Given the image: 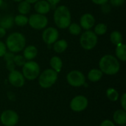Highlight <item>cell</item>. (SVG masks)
<instances>
[{"mask_svg": "<svg viewBox=\"0 0 126 126\" xmlns=\"http://www.w3.org/2000/svg\"><path fill=\"white\" fill-rule=\"evenodd\" d=\"M14 54L13 52H6V53L4 55V59L6 61V67L7 69L11 72L15 70V63L13 62V58H14Z\"/></svg>", "mask_w": 126, "mask_h": 126, "instance_id": "cell-17", "label": "cell"}, {"mask_svg": "<svg viewBox=\"0 0 126 126\" xmlns=\"http://www.w3.org/2000/svg\"><path fill=\"white\" fill-rule=\"evenodd\" d=\"M106 4H104L102 5V10L105 13H109L111 11V7L109 5Z\"/></svg>", "mask_w": 126, "mask_h": 126, "instance_id": "cell-34", "label": "cell"}, {"mask_svg": "<svg viewBox=\"0 0 126 126\" xmlns=\"http://www.w3.org/2000/svg\"><path fill=\"white\" fill-rule=\"evenodd\" d=\"M14 24V18L11 15H6L0 19V27L4 29H10Z\"/></svg>", "mask_w": 126, "mask_h": 126, "instance_id": "cell-18", "label": "cell"}, {"mask_svg": "<svg viewBox=\"0 0 126 126\" xmlns=\"http://www.w3.org/2000/svg\"><path fill=\"white\" fill-rule=\"evenodd\" d=\"M22 72L24 78L29 80H33L36 79L40 74L39 65L35 61H29L24 64Z\"/></svg>", "mask_w": 126, "mask_h": 126, "instance_id": "cell-5", "label": "cell"}, {"mask_svg": "<svg viewBox=\"0 0 126 126\" xmlns=\"http://www.w3.org/2000/svg\"><path fill=\"white\" fill-rule=\"evenodd\" d=\"M38 55V49L35 46L30 45L25 48L24 50L23 56L27 61H31L34 59Z\"/></svg>", "mask_w": 126, "mask_h": 126, "instance_id": "cell-15", "label": "cell"}, {"mask_svg": "<svg viewBox=\"0 0 126 126\" xmlns=\"http://www.w3.org/2000/svg\"><path fill=\"white\" fill-rule=\"evenodd\" d=\"M113 119L118 125H125L126 123V112L125 110H117L113 115Z\"/></svg>", "mask_w": 126, "mask_h": 126, "instance_id": "cell-16", "label": "cell"}, {"mask_svg": "<svg viewBox=\"0 0 126 126\" xmlns=\"http://www.w3.org/2000/svg\"><path fill=\"white\" fill-rule=\"evenodd\" d=\"M58 31L54 27H48L45 29L42 33L43 41L49 46L54 44L58 38Z\"/></svg>", "mask_w": 126, "mask_h": 126, "instance_id": "cell-11", "label": "cell"}, {"mask_svg": "<svg viewBox=\"0 0 126 126\" xmlns=\"http://www.w3.org/2000/svg\"><path fill=\"white\" fill-rule=\"evenodd\" d=\"M8 80L11 85L18 88L23 86L24 84V77L17 70H13L10 72L8 75Z\"/></svg>", "mask_w": 126, "mask_h": 126, "instance_id": "cell-12", "label": "cell"}, {"mask_svg": "<svg viewBox=\"0 0 126 126\" xmlns=\"http://www.w3.org/2000/svg\"><path fill=\"white\" fill-rule=\"evenodd\" d=\"M0 19H1V18H0Z\"/></svg>", "mask_w": 126, "mask_h": 126, "instance_id": "cell-42", "label": "cell"}, {"mask_svg": "<svg viewBox=\"0 0 126 126\" xmlns=\"http://www.w3.org/2000/svg\"><path fill=\"white\" fill-rule=\"evenodd\" d=\"M106 95H107V97L111 101H117L119 98V94H118L117 91L113 88H110V89H107Z\"/></svg>", "mask_w": 126, "mask_h": 126, "instance_id": "cell-26", "label": "cell"}, {"mask_svg": "<svg viewBox=\"0 0 126 126\" xmlns=\"http://www.w3.org/2000/svg\"><path fill=\"white\" fill-rule=\"evenodd\" d=\"M26 1H27L28 3H30V4H33V3H35V2H37L38 0H25Z\"/></svg>", "mask_w": 126, "mask_h": 126, "instance_id": "cell-38", "label": "cell"}, {"mask_svg": "<svg viewBox=\"0 0 126 126\" xmlns=\"http://www.w3.org/2000/svg\"><path fill=\"white\" fill-rule=\"evenodd\" d=\"M34 8L37 13L44 15L49 12L51 9V5L46 0H38L37 2L35 3Z\"/></svg>", "mask_w": 126, "mask_h": 126, "instance_id": "cell-14", "label": "cell"}, {"mask_svg": "<svg viewBox=\"0 0 126 126\" xmlns=\"http://www.w3.org/2000/svg\"><path fill=\"white\" fill-rule=\"evenodd\" d=\"M54 21L60 29H66L71 24V13L65 5L58 7L54 12Z\"/></svg>", "mask_w": 126, "mask_h": 126, "instance_id": "cell-2", "label": "cell"}, {"mask_svg": "<svg viewBox=\"0 0 126 126\" xmlns=\"http://www.w3.org/2000/svg\"><path fill=\"white\" fill-rule=\"evenodd\" d=\"M109 1H110L111 4L114 7L122 6L125 3V0H109Z\"/></svg>", "mask_w": 126, "mask_h": 126, "instance_id": "cell-30", "label": "cell"}, {"mask_svg": "<svg viewBox=\"0 0 126 126\" xmlns=\"http://www.w3.org/2000/svg\"><path fill=\"white\" fill-rule=\"evenodd\" d=\"M13 62L15 63V65L18 66H23L24 64L26 63V59L24 58L23 55H15L14 58H13Z\"/></svg>", "mask_w": 126, "mask_h": 126, "instance_id": "cell-29", "label": "cell"}, {"mask_svg": "<svg viewBox=\"0 0 126 126\" xmlns=\"http://www.w3.org/2000/svg\"><path fill=\"white\" fill-rule=\"evenodd\" d=\"M0 120L4 126H14L17 124L18 121V116L14 111L6 110L1 113Z\"/></svg>", "mask_w": 126, "mask_h": 126, "instance_id": "cell-9", "label": "cell"}, {"mask_svg": "<svg viewBox=\"0 0 126 126\" xmlns=\"http://www.w3.org/2000/svg\"><path fill=\"white\" fill-rule=\"evenodd\" d=\"M88 106V100L85 96L78 95L75 97L71 103L70 108L72 111L76 112H80L84 111Z\"/></svg>", "mask_w": 126, "mask_h": 126, "instance_id": "cell-10", "label": "cell"}, {"mask_svg": "<svg viewBox=\"0 0 126 126\" xmlns=\"http://www.w3.org/2000/svg\"><path fill=\"white\" fill-rule=\"evenodd\" d=\"M68 47V44L66 40L61 39L59 41H56L53 45V49L57 53H62Z\"/></svg>", "mask_w": 126, "mask_h": 126, "instance_id": "cell-19", "label": "cell"}, {"mask_svg": "<svg viewBox=\"0 0 126 126\" xmlns=\"http://www.w3.org/2000/svg\"><path fill=\"white\" fill-rule=\"evenodd\" d=\"M26 45V38L20 32H13L6 40V47L10 52L16 53L21 51Z\"/></svg>", "mask_w": 126, "mask_h": 126, "instance_id": "cell-3", "label": "cell"}, {"mask_svg": "<svg viewBox=\"0 0 126 126\" xmlns=\"http://www.w3.org/2000/svg\"><path fill=\"white\" fill-rule=\"evenodd\" d=\"M125 126V125H122V126Z\"/></svg>", "mask_w": 126, "mask_h": 126, "instance_id": "cell-41", "label": "cell"}, {"mask_svg": "<svg viewBox=\"0 0 126 126\" xmlns=\"http://www.w3.org/2000/svg\"><path fill=\"white\" fill-rule=\"evenodd\" d=\"M100 126H115V125L112 121L109 120H104V121H103L101 123Z\"/></svg>", "mask_w": 126, "mask_h": 126, "instance_id": "cell-32", "label": "cell"}, {"mask_svg": "<svg viewBox=\"0 0 126 126\" xmlns=\"http://www.w3.org/2000/svg\"><path fill=\"white\" fill-rule=\"evenodd\" d=\"M103 77V72L100 69H92L89 71L88 74V78L92 82H97L99 81Z\"/></svg>", "mask_w": 126, "mask_h": 126, "instance_id": "cell-20", "label": "cell"}, {"mask_svg": "<svg viewBox=\"0 0 126 126\" xmlns=\"http://www.w3.org/2000/svg\"><path fill=\"white\" fill-rule=\"evenodd\" d=\"M99 66L103 73L109 75L117 74L120 69L119 61L111 55H106L101 58L99 62Z\"/></svg>", "mask_w": 126, "mask_h": 126, "instance_id": "cell-1", "label": "cell"}, {"mask_svg": "<svg viewBox=\"0 0 126 126\" xmlns=\"http://www.w3.org/2000/svg\"><path fill=\"white\" fill-rule=\"evenodd\" d=\"M68 27L69 32L73 35H78L81 32V27L77 23H71Z\"/></svg>", "mask_w": 126, "mask_h": 126, "instance_id": "cell-27", "label": "cell"}, {"mask_svg": "<svg viewBox=\"0 0 126 126\" xmlns=\"http://www.w3.org/2000/svg\"><path fill=\"white\" fill-rule=\"evenodd\" d=\"M28 24L35 30H42L45 28L48 24L47 18L42 14H32L28 18Z\"/></svg>", "mask_w": 126, "mask_h": 126, "instance_id": "cell-7", "label": "cell"}, {"mask_svg": "<svg viewBox=\"0 0 126 126\" xmlns=\"http://www.w3.org/2000/svg\"><path fill=\"white\" fill-rule=\"evenodd\" d=\"M30 9H31L30 4L26 1H20L19 4L18 5V10L22 15H26V14L29 13L30 11Z\"/></svg>", "mask_w": 126, "mask_h": 126, "instance_id": "cell-24", "label": "cell"}, {"mask_svg": "<svg viewBox=\"0 0 126 126\" xmlns=\"http://www.w3.org/2000/svg\"><path fill=\"white\" fill-rule=\"evenodd\" d=\"M6 35V30L0 27V38L4 37Z\"/></svg>", "mask_w": 126, "mask_h": 126, "instance_id": "cell-37", "label": "cell"}, {"mask_svg": "<svg viewBox=\"0 0 126 126\" xmlns=\"http://www.w3.org/2000/svg\"><path fill=\"white\" fill-rule=\"evenodd\" d=\"M121 105H122V107H123V110H126V94H123L122 97H121Z\"/></svg>", "mask_w": 126, "mask_h": 126, "instance_id": "cell-33", "label": "cell"}, {"mask_svg": "<svg viewBox=\"0 0 126 126\" xmlns=\"http://www.w3.org/2000/svg\"><path fill=\"white\" fill-rule=\"evenodd\" d=\"M94 4H99V5H103L104 4H106L109 0H92Z\"/></svg>", "mask_w": 126, "mask_h": 126, "instance_id": "cell-35", "label": "cell"}, {"mask_svg": "<svg viewBox=\"0 0 126 126\" xmlns=\"http://www.w3.org/2000/svg\"><path fill=\"white\" fill-rule=\"evenodd\" d=\"M2 2H3V0H0V6L1 5V4H2Z\"/></svg>", "mask_w": 126, "mask_h": 126, "instance_id": "cell-40", "label": "cell"}, {"mask_svg": "<svg viewBox=\"0 0 126 126\" xmlns=\"http://www.w3.org/2000/svg\"><path fill=\"white\" fill-rule=\"evenodd\" d=\"M50 66L52 68L53 70H55L56 72H61L62 66H63V62L61 61V59L58 57V56H53L51 59H50Z\"/></svg>", "mask_w": 126, "mask_h": 126, "instance_id": "cell-22", "label": "cell"}, {"mask_svg": "<svg viewBox=\"0 0 126 126\" xmlns=\"http://www.w3.org/2000/svg\"><path fill=\"white\" fill-rule=\"evenodd\" d=\"M110 40L113 44L118 45L123 43V35L119 31H113L110 35Z\"/></svg>", "mask_w": 126, "mask_h": 126, "instance_id": "cell-23", "label": "cell"}, {"mask_svg": "<svg viewBox=\"0 0 126 126\" xmlns=\"http://www.w3.org/2000/svg\"><path fill=\"white\" fill-rule=\"evenodd\" d=\"M58 79V72L52 69L44 70L39 76L38 83L41 88L48 89L55 83Z\"/></svg>", "mask_w": 126, "mask_h": 126, "instance_id": "cell-4", "label": "cell"}, {"mask_svg": "<svg viewBox=\"0 0 126 126\" xmlns=\"http://www.w3.org/2000/svg\"><path fill=\"white\" fill-rule=\"evenodd\" d=\"M14 22L16 25L23 27V26H25L28 23V18L22 14L17 15L14 18Z\"/></svg>", "mask_w": 126, "mask_h": 126, "instance_id": "cell-25", "label": "cell"}, {"mask_svg": "<svg viewBox=\"0 0 126 126\" xmlns=\"http://www.w3.org/2000/svg\"><path fill=\"white\" fill-rule=\"evenodd\" d=\"M7 52V47L6 45L0 41V57L4 56V55Z\"/></svg>", "mask_w": 126, "mask_h": 126, "instance_id": "cell-31", "label": "cell"}, {"mask_svg": "<svg viewBox=\"0 0 126 126\" xmlns=\"http://www.w3.org/2000/svg\"><path fill=\"white\" fill-rule=\"evenodd\" d=\"M66 80L69 84L74 87H80L84 85L86 81L84 75L78 70H74L69 72L66 76Z\"/></svg>", "mask_w": 126, "mask_h": 126, "instance_id": "cell-8", "label": "cell"}, {"mask_svg": "<svg viewBox=\"0 0 126 126\" xmlns=\"http://www.w3.org/2000/svg\"><path fill=\"white\" fill-rule=\"evenodd\" d=\"M116 56L117 58L122 61H126V46L124 44H120L117 45L116 47Z\"/></svg>", "mask_w": 126, "mask_h": 126, "instance_id": "cell-21", "label": "cell"}, {"mask_svg": "<svg viewBox=\"0 0 126 126\" xmlns=\"http://www.w3.org/2000/svg\"><path fill=\"white\" fill-rule=\"evenodd\" d=\"M94 23H95V18L90 13L83 14L80 19V27L86 30H89L94 25Z\"/></svg>", "mask_w": 126, "mask_h": 126, "instance_id": "cell-13", "label": "cell"}, {"mask_svg": "<svg viewBox=\"0 0 126 126\" xmlns=\"http://www.w3.org/2000/svg\"><path fill=\"white\" fill-rule=\"evenodd\" d=\"M61 0H47V1L49 2V4L51 6H55L57 4H58L60 2Z\"/></svg>", "mask_w": 126, "mask_h": 126, "instance_id": "cell-36", "label": "cell"}, {"mask_svg": "<svg viewBox=\"0 0 126 126\" xmlns=\"http://www.w3.org/2000/svg\"><path fill=\"white\" fill-rule=\"evenodd\" d=\"M97 35L91 30L85 31L80 36V42L81 47L86 50H91L97 44Z\"/></svg>", "mask_w": 126, "mask_h": 126, "instance_id": "cell-6", "label": "cell"}, {"mask_svg": "<svg viewBox=\"0 0 126 126\" xmlns=\"http://www.w3.org/2000/svg\"><path fill=\"white\" fill-rule=\"evenodd\" d=\"M107 31V26L103 23H100L94 27V33L97 35H103Z\"/></svg>", "mask_w": 126, "mask_h": 126, "instance_id": "cell-28", "label": "cell"}, {"mask_svg": "<svg viewBox=\"0 0 126 126\" xmlns=\"http://www.w3.org/2000/svg\"><path fill=\"white\" fill-rule=\"evenodd\" d=\"M14 1H17V2H20V1H21L22 0H13Z\"/></svg>", "mask_w": 126, "mask_h": 126, "instance_id": "cell-39", "label": "cell"}]
</instances>
